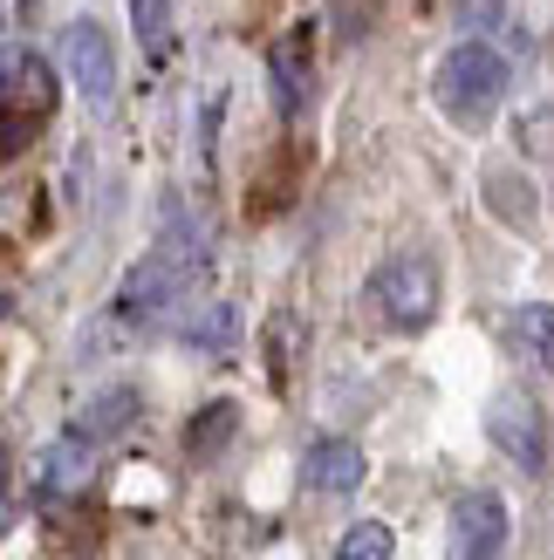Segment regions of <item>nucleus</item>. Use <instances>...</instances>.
<instances>
[{
    "label": "nucleus",
    "mask_w": 554,
    "mask_h": 560,
    "mask_svg": "<svg viewBox=\"0 0 554 560\" xmlns=\"http://www.w3.org/2000/svg\"><path fill=\"white\" fill-rule=\"evenodd\" d=\"M14 526V499H8V486H0V534Z\"/></svg>",
    "instance_id": "a211bd4d"
},
{
    "label": "nucleus",
    "mask_w": 554,
    "mask_h": 560,
    "mask_svg": "<svg viewBox=\"0 0 554 560\" xmlns=\"http://www.w3.org/2000/svg\"><path fill=\"white\" fill-rule=\"evenodd\" d=\"M267 362H274V383H288L301 362V315H288V307L267 322Z\"/></svg>",
    "instance_id": "f8f14e48"
},
{
    "label": "nucleus",
    "mask_w": 554,
    "mask_h": 560,
    "mask_svg": "<svg viewBox=\"0 0 554 560\" xmlns=\"http://www.w3.org/2000/svg\"><path fill=\"white\" fill-rule=\"evenodd\" d=\"M274 103H281V117H301L309 109V82H315V62H309V35L288 27L281 42H274Z\"/></svg>",
    "instance_id": "0eeeda50"
},
{
    "label": "nucleus",
    "mask_w": 554,
    "mask_h": 560,
    "mask_svg": "<svg viewBox=\"0 0 554 560\" xmlns=\"http://www.w3.org/2000/svg\"><path fill=\"white\" fill-rule=\"evenodd\" d=\"M62 62H69V82L82 90L90 109H109L117 103V48L96 21H69L62 27Z\"/></svg>",
    "instance_id": "7ed1b4c3"
},
{
    "label": "nucleus",
    "mask_w": 554,
    "mask_h": 560,
    "mask_svg": "<svg viewBox=\"0 0 554 560\" xmlns=\"http://www.w3.org/2000/svg\"><path fill=\"white\" fill-rule=\"evenodd\" d=\"M130 27H137V42L158 55L172 42V0H130Z\"/></svg>",
    "instance_id": "4468645a"
},
{
    "label": "nucleus",
    "mask_w": 554,
    "mask_h": 560,
    "mask_svg": "<svg viewBox=\"0 0 554 560\" xmlns=\"http://www.w3.org/2000/svg\"><path fill=\"white\" fill-rule=\"evenodd\" d=\"M233 431H240V404H206L185 424V452L192 458H212V452H227V444H233Z\"/></svg>",
    "instance_id": "9b49d317"
},
{
    "label": "nucleus",
    "mask_w": 554,
    "mask_h": 560,
    "mask_svg": "<svg viewBox=\"0 0 554 560\" xmlns=\"http://www.w3.org/2000/svg\"><path fill=\"white\" fill-rule=\"evenodd\" d=\"M35 486L48 492V499H69V492H82L90 486V438H55L48 452L35 458Z\"/></svg>",
    "instance_id": "6e6552de"
},
{
    "label": "nucleus",
    "mask_w": 554,
    "mask_h": 560,
    "mask_svg": "<svg viewBox=\"0 0 554 560\" xmlns=\"http://www.w3.org/2000/svg\"><path fill=\"white\" fill-rule=\"evenodd\" d=\"M391 547H397V534L383 520H356L349 534L336 540V560H391Z\"/></svg>",
    "instance_id": "ddd939ff"
},
{
    "label": "nucleus",
    "mask_w": 554,
    "mask_h": 560,
    "mask_svg": "<svg viewBox=\"0 0 554 560\" xmlns=\"http://www.w3.org/2000/svg\"><path fill=\"white\" fill-rule=\"evenodd\" d=\"M137 417V389H103V397H90L82 404V417H76V438H117L124 424Z\"/></svg>",
    "instance_id": "9d476101"
},
{
    "label": "nucleus",
    "mask_w": 554,
    "mask_h": 560,
    "mask_svg": "<svg viewBox=\"0 0 554 560\" xmlns=\"http://www.w3.org/2000/svg\"><path fill=\"white\" fill-rule=\"evenodd\" d=\"M192 342H206V349H233V307H212L206 328L192 322Z\"/></svg>",
    "instance_id": "dca6fc26"
},
{
    "label": "nucleus",
    "mask_w": 554,
    "mask_h": 560,
    "mask_svg": "<svg viewBox=\"0 0 554 560\" xmlns=\"http://www.w3.org/2000/svg\"><path fill=\"white\" fill-rule=\"evenodd\" d=\"M370 301H377V315L391 322V328H425L438 315V267L418 260V254H404V260H383L370 273Z\"/></svg>",
    "instance_id": "f03ea898"
},
{
    "label": "nucleus",
    "mask_w": 554,
    "mask_h": 560,
    "mask_svg": "<svg viewBox=\"0 0 554 560\" xmlns=\"http://www.w3.org/2000/svg\"><path fill=\"white\" fill-rule=\"evenodd\" d=\"M500 547H507V499L465 492L452 506V560H500Z\"/></svg>",
    "instance_id": "39448f33"
},
{
    "label": "nucleus",
    "mask_w": 554,
    "mask_h": 560,
    "mask_svg": "<svg viewBox=\"0 0 554 560\" xmlns=\"http://www.w3.org/2000/svg\"><path fill=\"white\" fill-rule=\"evenodd\" d=\"M363 471H370V458H363V444H349V438H315L309 458H301V479L315 492H356Z\"/></svg>",
    "instance_id": "423d86ee"
},
{
    "label": "nucleus",
    "mask_w": 554,
    "mask_h": 560,
    "mask_svg": "<svg viewBox=\"0 0 554 560\" xmlns=\"http://www.w3.org/2000/svg\"><path fill=\"white\" fill-rule=\"evenodd\" d=\"M507 342L513 355H528L534 370H554V301H528L507 315Z\"/></svg>",
    "instance_id": "1a4fd4ad"
},
{
    "label": "nucleus",
    "mask_w": 554,
    "mask_h": 560,
    "mask_svg": "<svg viewBox=\"0 0 554 560\" xmlns=\"http://www.w3.org/2000/svg\"><path fill=\"white\" fill-rule=\"evenodd\" d=\"M431 96H438V109H446L459 130H486L493 109H500V96H507V55L486 48V42L446 48V62H438V75H431Z\"/></svg>",
    "instance_id": "f257e3e1"
},
{
    "label": "nucleus",
    "mask_w": 554,
    "mask_h": 560,
    "mask_svg": "<svg viewBox=\"0 0 554 560\" xmlns=\"http://www.w3.org/2000/svg\"><path fill=\"white\" fill-rule=\"evenodd\" d=\"M520 144L534 158H554V109H534V117H520Z\"/></svg>",
    "instance_id": "2eb2a0df"
},
{
    "label": "nucleus",
    "mask_w": 554,
    "mask_h": 560,
    "mask_svg": "<svg viewBox=\"0 0 554 560\" xmlns=\"http://www.w3.org/2000/svg\"><path fill=\"white\" fill-rule=\"evenodd\" d=\"M486 431H493V444H500V452H507L513 465L541 471L547 438H541V410L528 404V389H500V397L486 404Z\"/></svg>",
    "instance_id": "20e7f679"
},
{
    "label": "nucleus",
    "mask_w": 554,
    "mask_h": 560,
    "mask_svg": "<svg viewBox=\"0 0 554 560\" xmlns=\"http://www.w3.org/2000/svg\"><path fill=\"white\" fill-rule=\"evenodd\" d=\"M35 124H42V117H27V109H21V117H0V158H14L27 137H35Z\"/></svg>",
    "instance_id": "f3484780"
}]
</instances>
